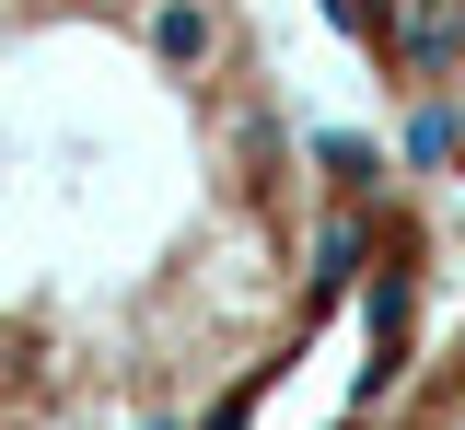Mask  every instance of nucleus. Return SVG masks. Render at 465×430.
<instances>
[{"mask_svg": "<svg viewBox=\"0 0 465 430\" xmlns=\"http://www.w3.org/2000/svg\"><path fill=\"white\" fill-rule=\"evenodd\" d=\"M326 12H338L361 47H396V0H326Z\"/></svg>", "mask_w": 465, "mask_h": 430, "instance_id": "2", "label": "nucleus"}, {"mask_svg": "<svg viewBox=\"0 0 465 430\" xmlns=\"http://www.w3.org/2000/svg\"><path fill=\"white\" fill-rule=\"evenodd\" d=\"M152 47H163V59H210V47H222V24H210V12H198V0H163V12H152Z\"/></svg>", "mask_w": 465, "mask_h": 430, "instance_id": "1", "label": "nucleus"}, {"mask_svg": "<svg viewBox=\"0 0 465 430\" xmlns=\"http://www.w3.org/2000/svg\"><path fill=\"white\" fill-rule=\"evenodd\" d=\"M454 140H465V117H454V105H430V117H419V163H454Z\"/></svg>", "mask_w": 465, "mask_h": 430, "instance_id": "3", "label": "nucleus"}]
</instances>
